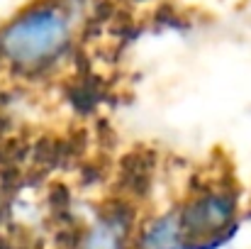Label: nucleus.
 I'll list each match as a JSON object with an SVG mask.
<instances>
[{
    "label": "nucleus",
    "mask_w": 251,
    "mask_h": 249,
    "mask_svg": "<svg viewBox=\"0 0 251 249\" xmlns=\"http://www.w3.org/2000/svg\"><path fill=\"white\" fill-rule=\"evenodd\" d=\"M71 42V17L54 2L20 12L0 29V59L12 69L37 71L56 61Z\"/></svg>",
    "instance_id": "f257e3e1"
},
{
    "label": "nucleus",
    "mask_w": 251,
    "mask_h": 249,
    "mask_svg": "<svg viewBox=\"0 0 251 249\" xmlns=\"http://www.w3.org/2000/svg\"><path fill=\"white\" fill-rule=\"evenodd\" d=\"M237 213V203L234 195L227 191H210V193H200L195 195L180 213V225H183V249L193 247V245H202L207 242V237H220L225 235V230L232 225Z\"/></svg>",
    "instance_id": "f03ea898"
},
{
    "label": "nucleus",
    "mask_w": 251,
    "mask_h": 249,
    "mask_svg": "<svg viewBox=\"0 0 251 249\" xmlns=\"http://www.w3.org/2000/svg\"><path fill=\"white\" fill-rule=\"evenodd\" d=\"M183 225L180 213H164L144 225L139 232L137 247L139 249H183Z\"/></svg>",
    "instance_id": "7ed1b4c3"
},
{
    "label": "nucleus",
    "mask_w": 251,
    "mask_h": 249,
    "mask_svg": "<svg viewBox=\"0 0 251 249\" xmlns=\"http://www.w3.org/2000/svg\"><path fill=\"white\" fill-rule=\"evenodd\" d=\"M125 242L127 222L120 215H105L88 230L83 249H125Z\"/></svg>",
    "instance_id": "20e7f679"
}]
</instances>
